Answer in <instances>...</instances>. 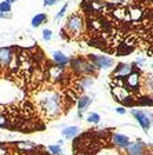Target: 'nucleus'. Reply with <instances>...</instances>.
I'll return each instance as SVG.
<instances>
[{
	"mask_svg": "<svg viewBox=\"0 0 153 155\" xmlns=\"http://www.w3.org/2000/svg\"><path fill=\"white\" fill-rule=\"evenodd\" d=\"M42 36H43V40H44V42H50L51 39H53V31H51V29H44Z\"/></svg>",
	"mask_w": 153,
	"mask_h": 155,
	"instance_id": "nucleus-25",
	"label": "nucleus"
},
{
	"mask_svg": "<svg viewBox=\"0 0 153 155\" xmlns=\"http://www.w3.org/2000/svg\"><path fill=\"white\" fill-rule=\"evenodd\" d=\"M84 25H86V21H84L83 15H80V14H72L66 21L65 31L69 33V36L76 38V36L81 35V33L84 32Z\"/></svg>",
	"mask_w": 153,
	"mask_h": 155,
	"instance_id": "nucleus-2",
	"label": "nucleus"
},
{
	"mask_svg": "<svg viewBox=\"0 0 153 155\" xmlns=\"http://www.w3.org/2000/svg\"><path fill=\"white\" fill-rule=\"evenodd\" d=\"M99 155H119L116 151H112V150H105V151L102 152V154H99Z\"/></svg>",
	"mask_w": 153,
	"mask_h": 155,
	"instance_id": "nucleus-28",
	"label": "nucleus"
},
{
	"mask_svg": "<svg viewBox=\"0 0 153 155\" xmlns=\"http://www.w3.org/2000/svg\"><path fill=\"white\" fill-rule=\"evenodd\" d=\"M7 125V118L3 112H0V127H4Z\"/></svg>",
	"mask_w": 153,
	"mask_h": 155,
	"instance_id": "nucleus-26",
	"label": "nucleus"
},
{
	"mask_svg": "<svg viewBox=\"0 0 153 155\" xmlns=\"http://www.w3.org/2000/svg\"><path fill=\"white\" fill-rule=\"evenodd\" d=\"M66 10H68V3H66V4H64V6H62V8H61L59 11L57 13V15H55V19H57V21H59V19L64 18L65 13H66Z\"/></svg>",
	"mask_w": 153,
	"mask_h": 155,
	"instance_id": "nucleus-24",
	"label": "nucleus"
},
{
	"mask_svg": "<svg viewBox=\"0 0 153 155\" xmlns=\"http://www.w3.org/2000/svg\"><path fill=\"white\" fill-rule=\"evenodd\" d=\"M53 61L57 67H61V68H65L66 65H69V61L70 58L68 55H65L62 51H54L53 53Z\"/></svg>",
	"mask_w": 153,
	"mask_h": 155,
	"instance_id": "nucleus-12",
	"label": "nucleus"
},
{
	"mask_svg": "<svg viewBox=\"0 0 153 155\" xmlns=\"http://www.w3.org/2000/svg\"><path fill=\"white\" fill-rule=\"evenodd\" d=\"M124 150H126V154L127 155H139V154L146 151V145L141 141V140L134 141V143L130 141V144H128Z\"/></svg>",
	"mask_w": 153,
	"mask_h": 155,
	"instance_id": "nucleus-9",
	"label": "nucleus"
},
{
	"mask_svg": "<svg viewBox=\"0 0 153 155\" xmlns=\"http://www.w3.org/2000/svg\"><path fill=\"white\" fill-rule=\"evenodd\" d=\"M80 133V129L77 126H68L65 129H62V136H64L66 140H72L75 139L77 134Z\"/></svg>",
	"mask_w": 153,
	"mask_h": 155,
	"instance_id": "nucleus-15",
	"label": "nucleus"
},
{
	"mask_svg": "<svg viewBox=\"0 0 153 155\" xmlns=\"http://www.w3.org/2000/svg\"><path fill=\"white\" fill-rule=\"evenodd\" d=\"M69 64H70V68H72L76 74L83 75V76H86V75L91 76V75L95 74V69H97L88 58H80V57L75 58V60H70Z\"/></svg>",
	"mask_w": 153,
	"mask_h": 155,
	"instance_id": "nucleus-3",
	"label": "nucleus"
},
{
	"mask_svg": "<svg viewBox=\"0 0 153 155\" xmlns=\"http://www.w3.org/2000/svg\"><path fill=\"white\" fill-rule=\"evenodd\" d=\"M141 74L139 71H134L132 69V72L131 74H128L127 76L124 78V81H126V87H127L130 91H137L139 90V87H141Z\"/></svg>",
	"mask_w": 153,
	"mask_h": 155,
	"instance_id": "nucleus-7",
	"label": "nucleus"
},
{
	"mask_svg": "<svg viewBox=\"0 0 153 155\" xmlns=\"http://www.w3.org/2000/svg\"><path fill=\"white\" fill-rule=\"evenodd\" d=\"M0 18H10V14H2L0 13Z\"/></svg>",
	"mask_w": 153,
	"mask_h": 155,
	"instance_id": "nucleus-30",
	"label": "nucleus"
},
{
	"mask_svg": "<svg viewBox=\"0 0 153 155\" xmlns=\"http://www.w3.org/2000/svg\"><path fill=\"white\" fill-rule=\"evenodd\" d=\"M88 60L93 62V65L97 69H109L115 65V60L108 55H88Z\"/></svg>",
	"mask_w": 153,
	"mask_h": 155,
	"instance_id": "nucleus-5",
	"label": "nucleus"
},
{
	"mask_svg": "<svg viewBox=\"0 0 153 155\" xmlns=\"http://www.w3.org/2000/svg\"><path fill=\"white\" fill-rule=\"evenodd\" d=\"M139 105H149L152 107V98L150 97H141V98H138L137 101Z\"/></svg>",
	"mask_w": 153,
	"mask_h": 155,
	"instance_id": "nucleus-23",
	"label": "nucleus"
},
{
	"mask_svg": "<svg viewBox=\"0 0 153 155\" xmlns=\"http://www.w3.org/2000/svg\"><path fill=\"white\" fill-rule=\"evenodd\" d=\"M139 155H150V154H148V152L145 151V152H142V154H139Z\"/></svg>",
	"mask_w": 153,
	"mask_h": 155,
	"instance_id": "nucleus-32",
	"label": "nucleus"
},
{
	"mask_svg": "<svg viewBox=\"0 0 153 155\" xmlns=\"http://www.w3.org/2000/svg\"><path fill=\"white\" fill-rule=\"evenodd\" d=\"M48 151H50L53 155H62V154H64V151H62V148H61L59 144H51V145H48Z\"/></svg>",
	"mask_w": 153,
	"mask_h": 155,
	"instance_id": "nucleus-21",
	"label": "nucleus"
},
{
	"mask_svg": "<svg viewBox=\"0 0 153 155\" xmlns=\"http://www.w3.org/2000/svg\"><path fill=\"white\" fill-rule=\"evenodd\" d=\"M64 98L58 91L43 90L37 94V105L47 118H57L64 111Z\"/></svg>",
	"mask_w": 153,
	"mask_h": 155,
	"instance_id": "nucleus-1",
	"label": "nucleus"
},
{
	"mask_svg": "<svg viewBox=\"0 0 153 155\" xmlns=\"http://www.w3.org/2000/svg\"><path fill=\"white\" fill-rule=\"evenodd\" d=\"M47 19H48L47 14L39 13L37 15H35V17L32 18V22H30V25H32V28H39L40 25H43V24L47 22Z\"/></svg>",
	"mask_w": 153,
	"mask_h": 155,
	"instance_id": "nucleus-16",
	"label": "nucleus"
},
{
	"mask_svg": "<svg viewBox=\"0 0 153 155\" xmlns=\"http://www.w3.org/2000/svg\"><path fill=\"white\" fill-rule=\"evenodd\" d=\"M6 2H8V3H10V4H13V3H15L17 0H6Z\"/></svg>",
	"mask_w": 153,
	"mask_h": 155,
	"instance_id": "nucleus-31",
	"label": "nucleus"
},
{
	"mask_svg": "<svg viewBox=\"0 0 153 155\" xmlns=\"http://www.w3.org/2000/svg\"><path fill=\"white\" fill-rule=\"evenodd\" d=\"M131 114H132V116L137 119L138 125L142 127V130H144L145 133H148L150 129H152V118H150L146 112L139 111V110H132Z\"/></svg>",
	"mask_w": 153,
	"mask_h": 155,
	"instance_id": "nucleus-6",
	"label": "nucleus"
},
{
	"mask_svg": "<svg viewBox=\"0 0 153 155\" xmlns=\"http://www.w3.org/2000/svg\"><path fill=\"white\" fill-rule=\"evenodd\" d=\"M87 122L93 123V125H97V123L101 122V116H99V114H97V112H90L88 116H87Z\"/></svg>",
	"mask_w": 153,
	"mask_h": 155,
	"instance_id": "nucleus-20",
	"label": "nucleus"
},
{
	"mask_svg": "<svg viewBox=\"0 0 153 155\" xmlns=\"http://www.w3.org/2000/svg\"><path fill=\"white\" fill-rule=\"evenodd\" d=\"M91 103H93V100H91L88 96H86V94H84V96H80L79 98H77V108H79V111H80L79 116H81V114L91 105Z\"/></svg>",
	"mask_w": 153,
	"mask_h": 155,
	"instance_id": "nucleus-13",
	"label": "nucleus"
},
{
	"mask_svg": "<svg viewBox=\"0 0 153 155\" xmlns=\"http://www.w3.org/2000/svg\"><path fill=\"white\" fill-rule=\"evenodd\" d=\"M112 144L117 147V148H121L124 150L128 144H130V139H128V136L126 134H121V133H112Z\"/></svg>",
	"mask_w": 153,
	"mask_h": 155,
	"instance_id": "nucleus-10",
	"label": "nucleus"
},
{
	"mask_svg": "<svg viewBox=\"0 0 153 155\" xmlns=\"http://www.w3.org/2000/svg\"><path fill=\"white\" fill-rule=\"evenodd\" d=\"M112 94L116 100L123 103L124 105H132L134 104V101H132L134 97L126 86H113L112 87Z\"/></svg>",
	"mask_w": 153,
	"mask_h": 155,
	"instance_id": "nucleus-4",
	"label": "nucleus"
},
{
	"mask_svg": "<svg viewBox=\"0 0 153 155\" xmlns=\"http://www.w3.org/2000/svg\"><path fill=\"white\" fill-rule=\"evenodd\" d=\"M15 145H17V148L22 150V151H33V150L37 148L36 144H33V143H30V141H18Z\"/></svg>",
	"mask_w": 153,
	"mask_h": 155,
	"instance_id": "nucleus-19",
	"label": "nucleus"
},
{
	"mask_svg": "<svg viewBox=\"0 0 153 155\" xmlns=\"http://www.w3.org/2000/svg\"><path fill=\"white\" fill-rule=\"evenodd\" d=\"M127 13H128V17H130L131 21H138V19L142 17V10H141L139 7H135V6L131 7Z\"/></svg>",
	"mask_w": 153,
	"mask_h": 155,
	"instance_id": "nucleus-18",
	"label": "nucleus"
},
{
	"mask_svg": "<svg viewBox=\"0 0 153 155\" xmlns=\"http://www.w3.org/2000/svg\"><path fill=\"white\" fill-rule=\"evenodd\" d=\"M58 2H59V0H43V4H44V6L51 7V6H55Z\"/></svg>",
	"mask_w": 153,
	"mask_h": 155,
	"instance_id": "nucleus-27",
	"label": "nucleus"
},
{
	"mask_svg": "<svg viewBox=\"0 0 153 155\" xmlns=\"http://www.w3.org/2000/svg\"><path fill=\"white\" fill-rule=\"evenodd\" d=\"M14 55H15L14 47H0V68H6Z\"/></svg>",
	"mask_w": 153,
	"mask_h": 155,
	"instance_id": "nucleus-8",
	"label": "nucleus"
},
{
	"mask_svg": "<svg viewBox=\"0 0 153 155\" xmlns=\"http://www.w3.org/2000/svg\"><path fill=\"white\" fill-rule=\"evenodd\" d=\"M131 72H132V67H131L130 64L120 62V64H117V67L115 68V71H113V78H115V79H124Z\"/></svg>",
	"mask_w": 153,
	"mask_h": 155,
	"instance_id": "nucleus-11",
	"label": "nucleus"
},
{
	"mask_svg": "<svg viewBox=\"0 0 153 155\" xmlns=\"http://www.w3.org/2000/svg\"><path fill=\"white\" fill-rule=\"evenodd\" d=\"M80 155H83V154H80Z\"/></svg>",
	"mask_w": 153,
	"mask_h": 155,
	"instance_id": "nucleus-33",
	"label": "nucleus"
},
{
	"mask_svg": "<svg viewBox=\"0 0 153 155\" xmlns=\"http://www.w3.org/2000/svg\"><path fill=\"white\" fill-rule=\"evenodd\" d=\"M48 74H50V76H51V79H53V81H61V79L65 76L64 68L57 67V65L51 67L50 69H48Z\"/></svg>",
	"mask_w": 153,
	"mask_h": 155,
	"instance_id": "nucleus-14",
	"label": "nucleus"
},
{
	"mask_svg": "<svg viewBox=\"0 0 153 155\" xmlns=\"http://www.w3.org/2000/svg\"><path fill=\"white\" fill-rule=\"evenodd\" d=\"M0 13L2 14H10L11 13V4L8 3V2H2L0 3Z\"/></svg>",
	"mask_w": 153,
	"mask_h": 155,
	"instance_id": "nucleus-22",
	"label": "nucleus"
},
{
	"mask_svg": "<svg viewBox=\"0 0 153 155\" xmlns=\"http://www.w3.org/2000/svg\"><path fill=\"white\" fill-rule=\"evenodd\" d=\"M115 111L117 114H120V115H124V114H126V108H124V107H117Z\"/></svg>",
	"mask_w": 153,
	"mask_h": 155,
	"instance_id": "nucleus-29",
	"label": "nucleus"
},
{
	"mask_svg": "<svg viewBox=\"0 0 153 155\" xmlns=\"http://www.w3.org/2000/svg\"><path fill=\"white\" fill-rule=\"evenodd\" d=\"M93 84H94V78L86 75V76L80 78V81H79V89L84 90V89H88V87H91Z\"/></svg>",
	"mask_w": 153,
	"mask_h": 155,
	"instance_id": "nucleus-17",
	"label": "nucleus"
}]
</instances>
